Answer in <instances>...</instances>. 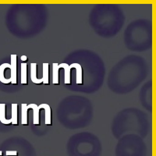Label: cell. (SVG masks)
Wrapping results in <instances>:
<instances>
[{"label": "cell", "mask_w": 156, "mask_h": 156, "mask_svg": "<svg viewBox=\"0 0 156 156\" xmlns=\"http://www.w3.org/2000/svg\"><path fill=\"white\" fill-rule=\"evenodd\" d=\"M68 143V153L70 156H98L101 144L92 135L79 134L73 136Z\"/></svg>", "instance_id": "6da1fadb"}, {"label": "cell", "mask_w": 156, "mask_h": 156, "mask_svg": "<svg viewBox=\"0 0 156 156\" xmlns=\"http://www.w3.org/2000/svg\"><path fill=\"white\" fill-rule=\"evenodd\" d=\"M116 154L117 156H144L145 147L139 140L133 144L125 143L122 140L117 146Z\"/></svg>", "instance_id": "7a4b0ae2"}, {"label": "cell", "mask_w": 156, "mask_h": 156, "mask_svg": "<svg viewBox=\"0 0 156 156\" xmlns=\"http://www.w3.org/2000/svg\"><path fill=\"white\" fill-rule=\"evenodd\" d=\"M10 82L13 84L16 83V55H11L10 64Z\"/></svg>", "instance_id": "3957f363"}, {"label": "cell", "mask_w": 156, "mask_h": 156, "mask_svg": "<svg viewBox=\"0 0 156 156\" xmlns=\"http://www.w3.org/2000/svg\"><path fill=\"white\" fill-rule=\"evenodd\" d=\"M39 109L40 108H44L45 114H44V116H45V119H44V123L46 125H50L51 124V108L47 104H41L38 106Z\"/></svg>", "instance_id": "277c9868"}, {"label": "cell", "mask_w": 156, "mask_h": 156, "mask_svg": "<svg viewBox=\"0 0 156 156\" xmlns=\"http://www.w3.org/2000/svg\"><path fill=\"white\" fill-rule=\"evenodd\" d=\"M0 122L2 124L9 125L12 123V119H7L5 118V105L0 104Z\"/></svg>", "instance_id": "5b68a950"}, {"label": "cell", "mask_w": 156, "mask_h": 156, "mask_svg": "<svg viewBox=\"0 0 156 156\" xmlns=\"http://www.w3.org/2000/svg\"><path fill=\"white\" fill-rule=\"evenodd\" d=\"M36 69H37V63L32 62L30 64V79H31V81L34 83H42V80L37 79V76H36V73H37Z\"/></svg>", "instance_id": "8992f818"}, {"label": "cell", "mask_w": 156, "mask_h": 156, "mask_svg": "<svg viewBox=\"0 0 156 156\" xmlns=\"http://www.w3.org/2000/svg\"><path fill=\"white\" fill-rule=\"evenodd\" d=\"M11 66L9 63H3L0 66V81L3 83H11L10 79H5L4 76V71L5 69H10Z\"/></svg>", "instance_id": "52a82bcc"}, {"label": "cell", "mask_w": 156, "mask_h": 156, "mask_svg": "<svg viewBox=\"0 0 156 156\" xmlns=\"http://www.w3.org/2000/svg\"><path fill=\"white\" fill-rule=\"evenodd\" d=\"M58 68H63L65 69V83L68 84L70 83V66L68 65L67 63H61L60 65H58Z\"/></svg>", "instance_id": "ba28073f"}, {"label": "cell", "mask_w": 156, "mask_h": 156, "mask_svg": "<svg viewBox=\"0 0 156 156\" xmlns=\"http://www.w3.org/2000/svg\"><path fill=\"white\" fill-rule=\"evenodd\" d=\"M70 68H76V83L80 84V83H82V67L79 63H75L71 64Z\"/></svg>", "instance_id": "9c48e42d"}, {"label": "cell", "mask_w": 156, "mask_h": 156, "mask_svg": "<svg viewBox=\"0 0 156 156\" xmlns=\"http://www.w3.org/2000/svg\"><path fill=\"white\" fill-rule=\"evenodd\" d=\"M27 108H32L34 111V121L33 123L34 125L39 124V108L35 104H30L27 105Z\"/></svg>", "instance_id": "30bf717a"}, {"label": "cell", "mask_w": 156, "mask_h": 156, "mask_svg": "<svg viewBox=\"0 0 156 156\" xmlns=\"http://www.w3.org/2000/svg\"><path fill=\"white\" fill-rule=\"evenodd\" d=\"M21 83L22 84L27 83V63L26 62L21 63Z\"/></svg>", "instance_id": "8fae6325"}, {"label": "cell", "mask_w": 156, "mask_h": 156, "mask_svg": "<svg viewBox=\"0 0 156 156\" xmlns=\"http://www.w3.org/2000/svg\"><path fill=\"white\" fill-rule=\"evenodd\" d=\"M42 83H48V63L45 62L43 63V77L41 78Z\"/></svg>", "instance_id": "7c38bea8"}, {"label": "cell", "mask_w": 156, "mask_h": 156, "mask_svg": "<svg viewBox=\"0 0 156 156\" xmlns=\"http://www.w3.org/2000/svg\"><path fill=\"white\" fill-rule=\"evenodd\" d=\"M12 125L17 124V104H12Z\"/></svg>", "instance_id": "4fadbf2b"}, {"label": "cell", "mask_w": 156, "mask_h": 156, "mask_svg": "<svg viewBox=\"0 0 156 156\" xmlns=\"http://www.w3.org/2000/svg\"><path fill=\"white\" fill-rule=\"evenodd\" d=\"M27 105L26 104H22V119L21 123L23 125L27 124Z\"/></svg>", "instance_id": "5bb4252c"}, {"label": "cell", "mask_w": 156, "mask_h": 156, "mask_svg": "<svg viewBox=\"0 0 156 156\" xmlns=\"http://www.w3.org/2000/svg\"><path fill=\"white\" fill-rule=\"evenodd\" d=\"M58 65L57 62L53 63V83L57 84L58 83Z\"/></svg>", "instance_id": "9a60e30c"}, {"label": "cell", "mask_w": 156, "mask_h": 156, "mask_svg": "<svg viewBox=\"0 0 156 156\" xmlns=\"http://www.w3.org/2000/svg\"><path fill=\"white\" fill-rule=\"evenodd\" d=\"M5 155L6 156H18V151H5Z\"/></svg>", "instance_id": "2e32d148"}, {"label": "cell", "mask_w": 156, "mask_h": 156, "mask_svg": "<svg viewBox=\"0 0 156 156\" xmlns=\"http://www.w3.org/2000/svg\"><path fill=\"white\" fill-rule=\"evenodd\" d=\"M21 60L22 61H26V60H27V56H26V55H22V56H21Z\"/></svg>", "instance_id": "e0dca14e"}, {"label": "cell", "mask_w": 156, "mask_h": 156, "mask_svg": "<svg viewBox=\"0 0 156 156\" xmlns=\"http://www.w3.org/2000/svg\"><path fill=\"white\" fill-rule=\"evenodd\" d=\"M0 156H2V151H0Z\"/></svg>", "instance_id": "ac0fdd59"}]
</instances>
